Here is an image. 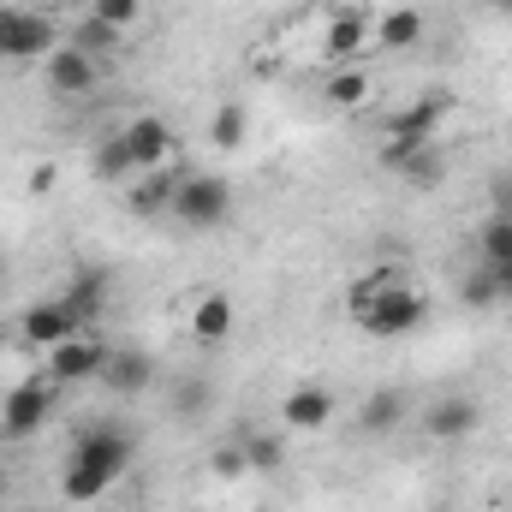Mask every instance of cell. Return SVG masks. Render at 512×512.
<instances>
[{"instance_id":"cell-1","label":"cell","mask_w":512,"mask_h":512,"mask_svg":"<svg viewBox=\"0 0 512 512\" xmlns=\"http://www.w3.org/2000/svg\"><path fill=\"white\" fill-rule=\"evenodd\" d=\"M346 304H352L358 328L376 334V340H405V334L423 328V316H429V298H423L417 286H405L393 268L370 274V280H358V286L346 292Z\"/></svg>"},{"instance_id":"cell-2","label":"cell","mask_w":512,"mask_h":512,"mask_svg":"<svg viewBox=\"0 0 512 512\" xmlns=\"http://www.w3.org/2000/svg\"><path fill=\"white\" fill-rule=\"evenodd\" d=\"M233 215V185L221 179V173H191V179H179V191H173V221H185V227H221Z\"/></svg>"},{"instance_id":"cell-3","label":"cell","mask_w":512,"mask_h":512,"mask_svg":"<svg viewBox=\"0 0 512 512\" xmlns=\"http://www.w3.org/2000/svg\"><path fill=\"white\" fill-rule=\"evenodd\" d=\"M0 30H6V66L12 60H48L60 48V30L48 12H18V6H0Z\"/></svg>"},{"instance_id":"cell-4","label":"cell","mask_w":512,"mask_h":512,"mask_svg":"<svg viewBox=\"0 0 512 512\" xmlns=\"http://www.w3.org/2000/svg\"><path fill=\"white\" fill-rule=\"evenodd\" d=\"M72 465H90V471H102L108 483H120L126 465H131V435L114 429V423H90V429L72 441Z\"/></svg>"},{"instance_id":"cell-5","label":"cell","mask_w":512,"mask_h":512,"mask_svg":"<svg viewBox=\"0 0 512 512\" xmlns=\"http://www.w3.org/2000/svg\"><path fill=\"white\" fill-rule=\"evenodd\" d=\"M382 167L393 173V179L417 185V191H435V185L447 179V155H441L435 143H399V137H387L382 143Z\"/></svg>"},{"instance_id":"cell-6","label":"cell","mask_w":512,"mask_h":512,"mask_svg":"<svg viewBox=\"0 0 512 512\" xmlns=\"http://www.w3.org/2000/svg\"><path fill=\"white\" fill-rule=\"evenodd\" d=\"M108 352H114V346H102V340H90V334H72L66 346L48 352V382H60V387L96 382V376L108 370Z\"/></svg>"},{"instance_id":"cell-7","label":"cell","mask_w":512,"mask_h":512,"mask_svg":"<svg viewBox=\"0 0 512 512\" xmlns=\"http://www.w3.org/2000/svg\"><path fill=\"white\" fill-rule=\"evenodd\" d=\"M54 387L60 382H18L6 393V405H0V429H6L12 441L36 435V429L48 423V411H54Z\"/></svg>"},{"instance_id":"cell-8","label":"cell","mask_w":512,"mask_h":512,"mask_svg":"<svg viewBox=\"0 0 512 512\" xmlns=\"http://www.w3.org/2000/svg\"><path fill=\"white\" fill-rule=\"evenodd\" d=\"M18 334H24V346H36V352H54V346H66L72 334H84V322L66 310V298H42V304H30V310H24Z\"/></svg>"},{"instance_id":"cell-9","label":"cell","mask_w":512,"mask_h":512,"mask_svg":"<svg viewBox=\"0 0 512 512\" xmlns=\"http://www.w3.org/2000/svg\"><path fill=\"white\" fill-rule=\"evenodd\" d=\"M126 149L131 161H137V173H155V167H173V126L161 120V114H137L126 131Z\"/></svg>"},{"instance_id":"cell-10","label":"cell","mask_w":512,"mask_h":512,"mask_svg":"<svg viewBox=\"0 0 512 512\" xmlns=\"http://www.w3.org/2000/svg\"><path fill=\"white\" fill-rule=\"evenodd\" d=\"M96 84H102V60H90L78 42H66V48L48 54V90L54 96H90Z\"/></svg>"},{"instance_id":"cell-11","label":"cell","mask_w":512,"mask_h":512,"mask_svg":"<svg viewBox=\"0 0 512 512\" xmlns=\"http://www.w3.org/2000/svg\"><path fill=\"white\" fill-rule=\"evenodd\" d=\"M477 423H483V405L471 393H447V399H435L423 411V429L435 441H465V435H477Z\"/></svg>"},{"instance_id":"cell-12","label":"cell","mask_w":512,"mask_h":512,"mask_svg":"<svg viewBox=\"0 0 512 512\" xmlns=\"http://www.w3.org/2000/svg\"><path fill=\"white\" fill-rule=\"evenodd\" d=\"M280 417H286V429L316 435V429H328V417H334V393H328L322 382H298L286 399H280Z\"/></svg>"},{"instance_id":"cell-13","label":"cell","mask_w":512,"mask_h":512,"mask_svg":"<svg viewBox=\"0 0 512 512\" xmlns=\"http://www.w3.org/2000/svg\"><path fill=\"white\" fill-rule=\"evenodd\" d=\"M60 298H66V310L90 328V322L108 310V298H114V274H108V268H78V274L66 280V292H60Z\"/></svg>"},{"instance_id":"cell-14","label":"cell","mask_w":512,"mask_h":512,"mask_svg":"<svg viewBox=\"0 0 512 512\" xmlns=\"http://www.w3.org/2000/svg\"><path fill=\"white\" fill-rule=\"evenodd\" d=\"M447 114H453L447 96H423V102H411V108H399L387 120V137H399V143H435V131H441Z\"/></svg>"},{"instance_id":"cell-15","label":"cell","mask_w":512,"mask_h":512,"mask_svg":"<svg viewBox=\"0 0 512 512\" xmlns=\"http://www.w3.org/2000/svg\"><path fill=\"white\" fill-rule=\"evenodd\" d=\"M102 382H108V393H114V399H137L143 387L155 382V364H149V352H131V346H120V352H108Z\"/></svg>"},{"instance_id":"cell-16","label":"cell","mask_w":512,"mask_h":512,"mask_svg":"<svg viewBox=\"0 0 512 512\" xmlns=\"http://www.w3.org/2000/svg\"><path fill=\"white\" fill-rule=\"evenodd\" d=\"M173 191H179V173H173V167L137 173V185H131V215H173Z\"/></svg>"},{"instance_id":"cell-17","label":"cell","mask_w":512,"mask_h":512,"mask_svg":"<svg viewBox=\"0 0 512 512\" xmlns=\"http://www.w3.org/2000/svg\"><path fill=\"white\" fill-rule=\"evenodd\" d=\"M364 36H370V18H364V12H334V18H328V42H322V48H328V60H334V66H352V60H358V48H364Z\"/></svg>"},{"instance_id":"cell-18","label":"cell","mask_w":512,"mask_h":512,"mask_svg":"<svg viewBox=\"0 0 512 512\" xmlns=\"http://www.w3.org/2000/svg\"><path fill=\"white\" fill-rule=\"evenodd\" d=\"M191 334H197L203 346H221V340L233 334V298H227V292L197 298V310H191Z\"/></svg>"},{"instance_id":"cell-19","label":"cell","mask_w":512,"mask_h":512,"mask_svg":"<svg viewBox=\"0 0 512 512\" xmlns=\"http://www.w3.org/2000/svg\"><path fill=\"white\" fill-rule=\"evenodd\" d=\"M370 96H376V84H370L364 66H334V78H328V102L334 108L358 114V108H370Z\"/></svg>"},{"instance_id":"cell-20","label":"cell","mask_w":512,"mask_h":512,"mask_svg":"<svg viewBox=\"0 0 512 512\" xmlns=\"http://www.w3.org/2000/svg\"><path fill=\"white\" fill-rule=\"evenodd\" d=\"M358 423H364L370 435H387V429H399V423H405V393H399V387H376V393L364 399Z\"/></svg>"},{"instance_id":"cell-21","label":"cell","mask_w":512,"mask_h":512,"mask_svg":"<svg viewBox=\"0 0 512 512\" xmlns=\"http://www.w3.org/2000/svg\"><path fill=\"white\" fill-rule=\"evenodd\" d=\"M376 36H382V48H393V54L417 48V42H423V12H417V6H393L382 24H376Z\"/></svg>"},{"instance_id":"cell-22","label":"cell","mask_w":512,"mask_h":512,"mask_svg":"<svg viewBox=\"0 0 512 512\" xmlns=\"http://www.w3.org/2000/svg\"><path fill=\"white\" fill-rule=\"evenodd\" d=\"M90 173H96L102 185H114V179H131V173H137V161H131L126 137H102V143H96V155H90Z\"/></svg>"},{"instance_id":"cell-23","label":"cell","mask_w":512,"mask_h":512,"mask_svg":"<svg viewBox=\"0 0 512 512\" xmlns=\"http://www.w3.org/2000/svg\"><path fill=\"white\" fill-rule=\"evenodd\" d=\"M477 262L483 268H507L512 262V221L507 215H489L483 233H477Z\"/></svg>"},{"instance_id":"cell-24","label":"cell","mask_w":512,"mask_h":512,"mask_svg":"<svg viewBox=\"0 0 512 512\" xmlns=\"http://www.w3.org/2000/svg\"><path fill=\"white\" fill-rule=\"evenodd\" d=\"M239 447H245V471H256V477H268V471L286 465V441L280 435H245Z\"/></svg>"},{"instance_id":"cell-25","label":"cell","mask_w":512,"mask_h":512,"mask_svg":"<svg viewBox=\"0 0 512 512\" xmlns=\"http://www.w3.org/2000/svg\"><path fill=\"white\" fill-rule=\"evenodd\" d=\"M245 131H251L245 108H239V102H227V108L215 114V126H209V143H215V149H239V143H245Z\"/></svg>"},{"instance_id":"cell-26","label":"cell","mask_w":512,"mask_h":512,"mask_svg":"<svg viewBox=\"0 0 512 512\" xmlns=\"http://www.w3.org/2000/svg\"><path fill=\"white\" fill-rule=\"evenodd\" d=\"M78 48H84L90 60H102V54H114V48H120V30H114V24H102V18H84V24H78Z\"/></svg>"},{"instance_id":"cell-27","label":"cell","mask_w":512,"mask_h":512,"mask_svg":"<svg viewBox=\"0 0 512 512\" xmlns=\"http://www.w3.org/2000/svg\"><path fill=\"white\" fill-rule=\"evenodd\" d=\"M459 298H465L471 310H489V304H501V298H495V268H483V262H477V268L459 280Z\"/></svg>"},{"instance_id":"cell-28","label":"cell","mask_w":512,"mask_h":512,"mask_svg":"<svg viewBox=\"0 0 512 512\" xmlns=\"http://www.w3.org/2000/svg\"><path fill=\"white\" fill-rule=\"evenodd\" d=\"M137 12H143V0H96V12H90V18H102V24L126 30V24H137Z\"/></svg>"},{"instance_id":"cell-29","label":"cell","mask_w":512,"mask_h":512,"mask_svg":"<svg viewBox=\"0 0 512 512\" xmlns=\"http://www.w3.org/2000/svg\"><path fill=\"white\" fill-rule=\"evenodd\" d=\"M489 209H495V215H507V221H512V167H507V173H495V179H489Z\"/></svg>"},{"instance_id":"cell-30","label":"cell","mask_w":512,"mask_h":512,"mask_svg":"<svg viewBox=\"0 0 512 512\" xmlns=\"http://www.w3.org/2000/svg\"><path fill=\"white\" fill-rule=\"evenodd\" d=\"M215 477H245V447H221L215 453Z\"/></svg>"},{"instance_id":"cell-31","label":"cell","mask_w":512,"mask_h":512,"mask_svg":"<svg viewBox=\"0 0 512 512\" xmlns=\"http://www.w3.org/2000/svg\"><path fill=\"white\" fill-rule=\"evenodd\" d=\"M197 405H203V382H185V387H179V411H185V417H191V411H197Z\"/></svg>"},{"instance_id":"cell-32","label":"cell","mask_w":512,"mask_h":512,"mask_svg":"<svg viewBox=\"0 0 512 512\" xmlns=\"http://www.w3.org/2000/svg\"><path fill=\"white\" fill-rule=\"evenodd\" d=\"M495 298L512 304V262H507V268H495Z\"/></svg>"},{"instance_id":"cell-33","label":"cell","mask_w":512,"mask_h":512,"mask_svg":"<svg viewBox=\"0 0 512 512\" xmlns=\"http://www.w3.org/2000/svg\"><path fill=\"white\" fill-rule=\"evenodd\" d=\"M495 6V18H512V0H489Z\"/></svg>"},{"instance_id":"cell-34","label":"cell","mask_w":512,"mask_h":512,"mask_svg":"<svg viewBox=\"0 0 512 512\" xmlns=\"http://www.w3.org/2000/svg\"><path fill=\"white\" fill-rule=\"evenodd\" d=\"M0 66H6V30H0Z\"/></svg>"},{"instance_id":"cell-35","label":"cell","mask_w":512,"mask_h":512,"mask_svg":"<svg viewBox=\"0 0 512 512\" xmlns=\"http://www.w3.org/2000/svg\"><path fill=\"white\" fill-rule=\"evenodd\" d=\"M0 274H6V256H0Z\"/></svg>"}]
</instances>
